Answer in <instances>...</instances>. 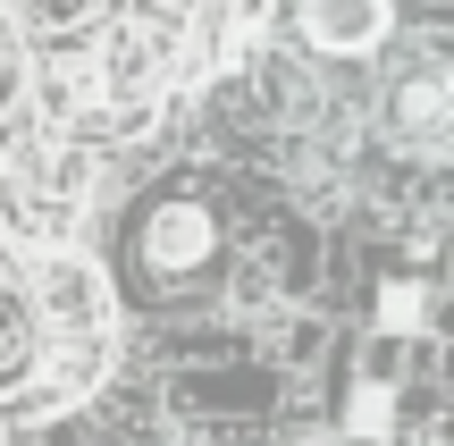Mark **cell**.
<instances>
[{"label":"cell","mask_w":454,"mask_h":446,"mask_svg":"<svg viewBox=\"0 0 454 446\" xmlns=\"http://www.w3.org/2000/svg\"><path fill=\"white\" fill-rule=\"evenodd\" d=\"M17 93V43H9V26H0V101Z\"/></svg>","instance_id":"obj_6"},{"label":"cell","mask_w":454,"mask_h":446,"mask_svg":"<svg viewBox=\"0 0 454 446\" xmlns=\"http://www.w3.org/2000/svg\"><path fill=\"white\" fill-rule=\"evenodd\" d=\"M34 363H43V320H34V295L0 278V396H17V387L34 379Z\"/></svg>","instance_id":"obj_3"},{"label":"cell","mask_w":454,"mask_h":446,"mask_svg":"<svg viewBox=\"0 0 454 446\" xmlns=\"http://www.w3.org/2000/svg\"><path fill=\"white\" fill-rule=\"evenodd\" d=\"M211 253V228H202V211H160V228H152V262L160 270H185Z\"/></svg>","instance_id":"obj_5"},{"label":"cell","mask_w":454,"mask_h":446,"mask_svg":"<svg viewBox=\"0 0 454 446\" xmlns=\"http://www.w3.org/2000/svg\"><path fill=\"white\" fill-rule=\"evenodd\" d=\"M84 194H93V160L84 144H17L0 160V228L34 253H59L84 219Z\"/></svg>","instance_id":"obj_2"},{"label":"cell","mask_w":454,"mask_h":446,"mask_svg":"<svg viewBox=\"0 0 454 446\" xmlns=\"http://www.w3.org/2000/svg\"><path fill=\"white\" fill-rule=\"evenodd\" d=\"M438 135H446V144H454V84H446V93H438Z\"/></svg>","instance_id":"obj_7"},{"label":"cell","mask_w":454,"mask_h":446,"mask_svg":"<svg viewBox=\"0 0 454 446\" xmlns=\"http://www.w3.org/2000/svg\"><path fill=\"white\" fill-rule=\"evenodd\" d=\"M34 320H43V363H51V387H34V404H67L101 379L110 363V286H101L93 262L76 253H43L34 262Z\"/></svg>","instance_id":"obj_1"},{"label":"cell","mask_w":454,"mask_h":446,"mask_svg":"<svg viewBox=\"0 0 454 446\" xmlns=\"http://www.w3.org/2000/svg\"><path fill=\"white\" fill-rule=\"evenodd\" d=\"M303 34L320 51H371L387 34V9L379 0H303Z\"/></svg>","instance_id":"obj_4"}]
</instances>
